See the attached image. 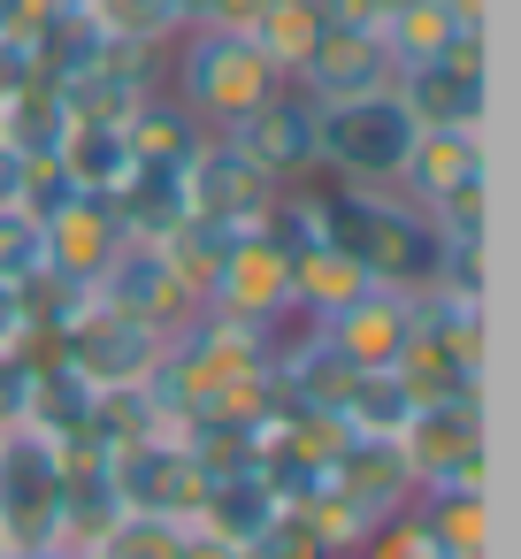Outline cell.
Instances as JSON below:
<instances>
[{
  "instance_id": "6da1fadb",
  "label": "cell",
  "mask_w": 521,
  "mask_h": 559,
  "mask_svg": "<svg viewBox=\"0 0 521 559\" xmlns=\"http://www.w3.org/2000/svg\"><path fill=\"white\" fill-rule=\"evenodd\" d=\"M322 223H330V246L353 253L368 269V284H429L445 246H437V215L414 207L399 185H330L322 192Z\"/></svg>"
},
{
  "instance_id": "7a4b0ae2",
  "label": "cell",
  "mask_w": 521,
  "mask_h": 559,
  "mask_svg": "<svg viewBox=\"0 0 521 559\" xmlns=\"http://www.w3.org/2000/svg\"><path fill=\"white\" fill-rule=\"evenodd\" d=\"M169 100H185L208 131H223V123H238L253 100H269L276 85H292V78H276L269 70V55L253 47V32H223V24H185L169 47Z\"/></svg>"
},
{
  "instance_id": "3957f363",
  "label": "cell",
  "mask_w": 521,
  "mask_h": 559,
  "mask_svg": "<svg viewBox=\"0 0 521 559\" xmlns=\"http://www.w3.org/2000/svg\"><path fill=\"white\" fill-rule=\"evenodd\" d=\"M315 162L338 185H399L406 146H414V116L399 108V93H353V100H315Z\"/></svg>"
},
{
  "instance_id": "277c9868",
  "label": "cell",
  "mask_w": 521,
  "mask_h": 559,
  "mask_svg": "<svg viewBox=\"0 0 521 559\" xmlns=\"http://www.w3.org/2000/svg\"><path fill=\"white\" fill-rule=\"evenodd\" d=\"M62 544V444L32 421L0 429V559Z\"/></svg>"
},
{
  "instance_id": "5b68a950",
  "label": "cell",
  "mask_w": 521,
  "mask_h": 559,
  "mask_svg": "<svg viewBox=\"0 0 521 559\" xmlns=\"http://www.w3.org/2000/svg\"><path fill=\"white\" fill-rule=\"evenodd\" d=\"M483 39H490V24H460V39L437 62H414V70L391 78L399 108L422 131H483L490 123V62H483Z\"/></svg>"
},
{
  "instance_id": "8992f818",
  "label": "cell",
  "mask_w": 521,
  "mask_h": 559,
  "mask_svg": "<svg viewBox=\"0 0 521 559\" xmlns=\"http://www.w3.org/2000/svg\"><path fill=\"white\" fill-rule=\"evenodd\" d=\"M399 452L414 467V490H445V483H483L490 475V421H483V391L460 399H414Z\"/></svg>"
},
{
  "instance_id": "52a82bcc",
  "label": "cell",
  "mask_w": 521,
  "mask_h": 559,
  "mask_svg": "<svg viewBox=\"0 0 521 559\" xmlns=\"http://www.w3.org/2000/svg\"><path fill=\"white\" fill-rule=\"evenodd\" d=\"M55 353H62V360L78 368V383L100 399V391L146 383V376L162 368V353H169V330H154V322H139V314H116V307L93 299V314H85L78 330H62Z\"/></svg>"
},
{
  "instance_id": "ba28073f",
  "label": "cell",
  "mask_w": 521,
  "mask_h": 559,
  "mask_svg": "<svg viewBox=\"0 0 521 559\" xmlns=\"http://www.w3.org/2000/svg\"><path fill=\"white\" fill-rule=\"evenodd\" d=\"M108 490L131 513L192 521L200 513V490H208V467L192 460L185 437H131V444H108Z\"/></svg>"
},
{
  "instance_id": "9c48e42d",
  "label": "cell",
  "mask_w": 521,
  "mask_h": 559,
  "mask_svg": "<svg viewBox=\"0 0 521 559\" xmlns=\"http://www.w3.org/2000/svg\"><path fill=\"white\" fill-rule=\"evenodd\" d=\"M93 299H100V307H116V314L154 322V330H169V337L200 314V292L177 276V261H169L154 238H123V246L108 253V269L93 276Z\"/></svg>"
},
{
  "instance_id": "30bf717a",
  "label": "cell",
  "mask_w": 521,
  "mask_h": 559,
  "mask_svg": "<svg viewBox=\"0 0 521 559\" xmlns=\"http://www.w3.org/2000/svg\"><path fill=\"white\" fill-rule=\"evenodd\" d=\"M315 100L299 93V85H276L269 100H253L238 123H223V139L269 177V185H307L322 162H315Z\"/></svg>"
},
{
  "instance_id": "8fae6325",
  "label": "cell",
  "mask_w": 521,
  "mask_h": 559,
  "mask_svg": "<svg viewBox=\"0 0 521 559\" xmlns=\"http://www.w3.org/2000/svg\"><path fill=\"white\" fill-rule=\"evenodd\" d=\"M200 307L230 314V322H253V330H284L292 322V261L261 230H238L230 253H223V269L208 276Z\"/></svg>"
},
{
  "instance_id": "7c38bea8",
  "label": "cell",
  "mask_w": 521,
  "mask_h": 559,
  "mask_svg": "<svg viewBox=\"0 0 521 559\" xmlns=\"http://www.w3.org/2000/svg\"><path fill=\"white\" fill-rule=\"evenodd\" d=\"M269 200H276V185H269L223 131H208L200 154L185 162V207L208 215V223H223V230H253V223L269 215Z\"/></svg>"
},
{
  "instance_id": "4fadbf2b",
  "label": "cell",
  "mask_w": 521,
  "mask_h": 559,
  "mask_svg": "<svg viewBox=\"0 0 521 559\" xmlns=\"http://www.w3.org/2000/svg\"><path fill=\"white\" fill-rule=\"evenodd\" d=\"M315 330H322V345H330L345 368H399V353H406V337H414V299H406L399 284H368V292H353L345 307H330Z\"/></svg>"
},
{
  "instance_id": "5bb4252c",
  "label": "cell",
  "mask_w": 521,
  "mask_h": 559,
  "mask_svg": "<svg viewBox=\"0 0 521 559\" xmlns=\"http://www.w3.org/2000/svg\"><path fill=\"white\" fill-rule=\"evenodd\" d=\"M391 78H399V62H391V47H383L376 24H322L307 70L292 85L307 100H353V93H383Z\"/></svg>"
},
{
  "instance_id": "9a60e30c",
  "label": "cell",
  "mask_w": 521,
  "mask_h": 559,
  "mask_svg": "<svg viewBox=\"0 0 521 559\" xmlns=\"http://www.w3.org/2000/svg\"><path fill=\"white\" fill-rule=\"evenodd\" d=\"M399 192L414 207H429V215L445 200H460V192H490V146H483V131H414Z\"/></svg>"
},
{
  "instance_id": "2e32d148",
  "label": "cell",
  "mask_w": 521,
  "mask_h": 559,
  "mask_svg": "<svg viewBox=\"0 0 521 559\" xmlns=\"http://www.w3.org/2000/svg\"><path fill=\"white\" fill-rule=\"evenodd\" d=\"M39 223H47V269L55 276H78V284H93L108 269V253L123 246V223H116V200L108 192H70Z\"/></svg>"
},
{
  "instance_id": "e0dca14e",
  "label": "cell",
  "mask_w": 521,
  "mask_h": 559,
  "mask_svg": "<svg viewBox=\"0 0 521 559\" xmlns=\"http://www.w3.org/2000/svg\"><path fill=\"white\" fill-rule=\"evenodd\" d=\"M330 490H345L368 521H391V513H406L414 506V467H406V452H399V437H345V452L330 460V475H322Z\"/></svg>"
},
{
  "instance_id": "ac0fdd59",
  "label": "cell",
  "mask_w": 521,
  "mask_h": 559,
  "mask_svg": "<svg viewBox=\"0 0 521 559\" xmlns=\"http://www.w3.org/2000/svg\"><path fill=\"white\" fill-rule=\"evenodd\" d=\"M123 139H131V162L139 169H185L192 154H200V139H208V123L185 108V100H169L162 85L139 100V116L123 123Z\"/></svg>"
},
{
  "instance_id": "d6986e66",
  "label": "cell",
  "mask_w": 521,
  "mask_h": 559,
  "mask_svg": "<svg viewBox=\"0 0 521 559\" xmlns=\"http://www.w3.org/2000/svg\"><path fill=\"white\" fill-rule=\"evenodd\" d=\"M284 498L269 490V475L261 467H238V475H208V490H200V513H192V528H208V536H223V544H246L269 513H276Z\"/></svg>"
},
{
  "instance_id": "ffe728a7",
  "label": "cell",
  "mask_w": 521,
  "mask_h": 559,
  "mask_svg": "<svg viewBox=\"0 0 521 559\" xmlns=\"http://www.w3.org/2000/svg\"><path fill=\"white\" fill-rule=\"evenodd\" d=\"M414 513L429 521V536H437L452 559H490V490H483V483L414 490Z\"/></svg>"
},
{
  "instance_id": "44dd1931",
  "label": "cell",
  "mask_w": 521,
  "mask_h": 559,
  "mask_svg": "<svg viewBox=\"0 0 521 559\" xmlns=\"http://www.w3.org/2000/svg\"><path fill=\"white\" fill-rule=\"evenodd\" d=\"M55 162H62V177H70L78 192H116V185L131 177V139H123V123H85V116H70Z\"/></svg>"
},
{
  "instance_id": "7402d4cb",
  "label": "cell",
  "mask_w": 521,
  "mask_h": 559,
  "mask_svg": "<svg viewBox=\"0 0 521 559\" xmlns=\"http://www.w3.org/2000/svg\"><path fill=\"white\" fill-rule=\"evenodd\" d=\"M353 292H368V269H360L353 253H338L330 238L292 261V322H322V314L345 307Z\"/></svg>"
},
{
  "instance_id": "603a6c76",
  "label": "cell",
  "mask_w": 521,
  "mask_h": 559,
  "mask_svg": "<svg viewBox=\"0 0 521 559\" xmlns=\"http://www.w3.org/2000/svg\"><path fill=\"white\" fill-rule=\"evenodd\" d=\"M406 414H414V391H406L391 368H360V376L345 383V399H338L345 437H399Z\"/></svg>"
},
{
  "instance_id": "cb8c5ba5",
  "label": "cell",
  "mask_w": 521,
  "mask_h": 559,
  "mask_svg": "<svg viewBox=\"0 0 521 559\" xmlns=\"http://www.w3.org/2000/svg\"><path fill=\"white\" fill-rule=\"evenodd\" d=\"M322 0H269L261 9V24H253V47L269 55V70L276 78H299L307 70V55H315V39H322Z\"/></svg>"
},
{
  "instance_id": "d4e9b609",
  "label": "cell",
  "mask_w": 521,
  "mask_h": 559,
  "mask_svg": "<svg viewBox=\"0 0 521 559\" xmlns=\"http://www.w3.org/2000/svg\"><path fill=\"white\" fill-rule=\"evenodd\" d=\"M376 32H383L391 62H399V70H414V62H437V55L460 39V16L445 9V0H399V9H391Z\"/></svg>"
},
{
  "instance_id": "484cf974",
  "label": "cell",
  "mask_w": 521,
  "mask_h": 559,
  "mask_svg": "<svg viewBox=\"0 0 521 559\" xmlns=\"http://www.w3.org/2000/svg\"><path fill=\"white\" fill-rule=\"evenodd\" d=\"M185 528H192V521L116 506V521H108V528L85 544V559H177V551H185Z\"/></svg>"
},
{
  "instance_id": "4316f807",
  "label": "cell",
  "mask_w": 521,
  "mask_h": 559,
  "mask_svg": "<svg viewBox=\"0 0 521 559\" xmlns=\"http://www.w3.org/2000/svg\"><path fill=\"white\" fill-rule=\"evenodd\" d=\"M85 16L100 24V39H123V47H169L185 32L177 0H85Z\"/></svg>"
},
{
  "instance_id": "83f0119b",
  "label": "cell",
  "mask_w": 521,
  "mask_h": 559,
  "mask_svg": "<svg viewBox=\"0 0 521 559\" xmlns=\"http://www.w3.org/2000/svg\"><path fill=\"white\" fill-rule=\"evenodd\" d=\"M230 238H238V230H223V223H208V215H192V207H185L154 246L177 261V276H185L192 292H208V276H215V269H223V253H230Z\"/></svg>"
},
{
  "instance_id": "f1b7e54d",
  "label": "cell",
  "mask_w": 521,
  "mask_h": 559,
  "mask_svg": "<svg viewBox=\"0 0 521 559\" xmlns=\"http://www.w3.org/2000/svg\"><path fill=\"white\" fill-rule=\"evenodd\" d=\"M299 521L315 528V544H322L330 559H353V551H360V536L376 528V521H368L345 490H330V483H315V490L299 498Z\"/></svg>"
},
{
  "instance_id": "f546056e",
  "label": "cell",
  "mask_w": 521,
  "mask_h": 559,
  "mask_svg": "<svg viewBox=\"0 0 521 559\" xmlns=\"http://www.w3.org/2000/svg\"><path fill=\"white\" fill-rule=\"evenodd\" d=\"M47 269V223L32 207H0V284H32Z\"/></svg>"
},
{
  "instance_id": "4dcf8cb0",
  "label": "cell",
  "mask_w": 521,
  "mask_h": 559,
  "mask_svg": "<svg viewBox=\"0 0 521 559\" xmlns=\"http://www.w3.org/2000/svg\"><path fill=\"white\" fill-rule=\"evenodd\" d=\"M353 559H452L437 536H429V521L406 506V513H391V521H376L368 536H360V551Z\"/></svg>"
},
{
  "instance_id": "1f68e13d",
  "label": "cell",
  "mask_w": 521,
  "mask_h": 559,
  "mask_svg": "<svg viewBox=\"0 0 521 559\" xmlns=\"http://www.w3.org/2000/svg\"><path fill=\"white\" fill-rule=\"evenodd\" d=\"M238 559H330V551L315 544V528L299 521V506H276V513L238 544Z\"/></svg>"
},
{
  "instance_id": "d6a6232c",
  "label": "cell",
  "mask_w": 521,
  "mask_h": 559,
  "mask_svg": "<svg viewBox=\"0 0 521 559\" xmlns=\"http://www.w3.org/2000/svg\"><path fill=\"white\" fill-rule=\"evenodd\" d=\"M24 345H32V307L16 284H0V360H16Z\"/></svg>"
},
{
  "instance_id": "836d02e7",
  "label": "cell",
  "mask_w": 521,
  "mask_h": 559,
  "mask_svg": "<svg viewBox=\"0 0 521 559\" xmlns=\"http://www.w3.org/2000/svg\"><path fill=\"white\" fill-rule=\"evenodd\" d=\"M85 0H9V24H24V32H39V24H62V16H78Z\"/></svg>"
},
{
  "instance_id": "e575fe53",
  "label": "cell",
  "mask_w": 521,
  "mask_h": 559,
  "mask_svg": "<svg viewBox=\"0 0 521 559\" xmlns=\"http://www.w3.org/2000/svg\"><path fill=\"white\" fill-rule=\"evenodd\" d=\"M261 9H269V0H208V24H223V32H253Z\"/></svg>"
},
{
  "instance_id": "d590c367",
  "label": "cell",
  "mask_w": 521,
  "mask_h": 559,
  "mask_svg": "<svg viewBox=\"0 0 521 559\" xmlns=\"http://www.w3.org/2000/svg\"><path fill=\"white\" fill-rule=\"evenodd\" d=\"M0 207H24V154L0 146Z\"/></svg>"
},
{
  "instance_id": "8d00e7d4",
  "label": "cell",
  "mask_w": 521,
  "mask_h": 559,
  "mask_svg": "<svg viewBox=\"0 0 521 559\" xmlns=\"http://www.w3.org/2000/svg\"><path fill=\"white\" fill-rule=\"evenodd\" d=\"M177 559H238V544H223V536H208V528H185V551Z\"/></svg>"
},
{
  "instance_id": "74e56055",
  "label": "cell",
  "mask_w": 521,
  "mask_h": 559,
  "mask_svg": "<svg viewBox=\"0 0 521 559\" xmlns=\"http://www.w3.org/2000/svg\"><path fill=\"white\" fill-rule=\"evenodd\" d=\"M445 9H452L460 24H490V0H445Z\"/></svg>"
}]
</instances>
